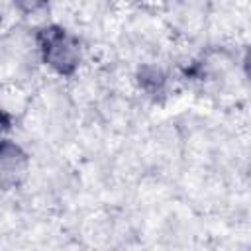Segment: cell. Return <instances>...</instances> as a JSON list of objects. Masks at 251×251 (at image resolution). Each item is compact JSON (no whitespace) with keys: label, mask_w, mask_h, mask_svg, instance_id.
Masks as SVG:
<instances>
[{"label":"cell","mask_w":251,"mask_h":251,"mask_svg":"<svg viewBox=\"0 0 251 251\" xmlns=\"http://www.w3.org/2000/svg\"><path fill=\"white\" fill-rule=\"evenodd\" d=\"M37 51L41 63L57 76L69 78L82 65V43L78 35L59 24L43 25L37 31Z\"/></svg>","instance_id":"1"},{"label":"cell","mask_w":251,"mask_h":251,"mask_svg":"<svg viewBox=\"0 0 251 251\" xmlns=\"http://www.w3.org/2000/svg\"><path fill=\"white\" fill-rule=\"evenodd\" d=\"M27 169H29L27 151L10 137L0 141V188L2 190L16 188L25 178Z\"/></svg>","instance_id":"2"},{"label":"cell","mask_w":251,"mask_h":251,"mask_svg":"<svg viewBox=\"0 0 251 251\" xmlns=\"http://www.w3.org/2000/svg\"><path fill=\"white\" fill-rule=\"evenodd\" d=\"M137 82H139V86H141L145 92L157 94V92L163 90V86H165V82H167V75H165V71H163L161 67H157V65H143V67L139 69V73H137Z\"/></svg>","instance_id":"3"},{"label":"cell","mask_w":251,"mask_h":251,"mask_svg":"<svg viewBox=\"0 0 251 251\" xmlns=\"http://www.w3.org/2000/svg\"><path fill=\"white\" fill-rule=\"evenodd\" d=\"M14 8L24 16H35L49 8L51 0H12Z\"/></svg>","instance_id":"4"},{"label":"cell","mask_w":251,"mask_h":251,"mask_svg":"<svg viewBox=\"0 0 251 251\" xmlns=\"http://www.w3.org/2000/svg\"><path fill=\"white\" fill-rule=\"evenodd\" d=\"M12 127H14V118H12V114H10L8 110H2V108H0V141H4V139L10 135Z\"/></svg>","instance_id":"5"}]
</instances>
